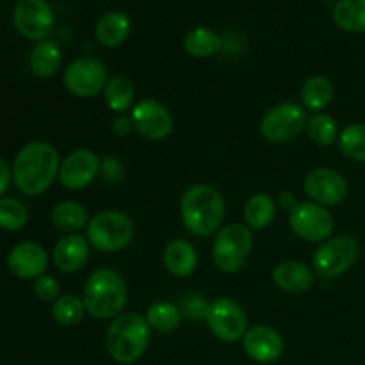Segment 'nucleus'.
Returning a JSON list of instances; mask_svg holds the SVG:
<instances>
[{"mask_svg": "<svg viewBox=\"0 0 365 365\" xmlns=\"http://www.w3.org/2000/svg\"><path fill=\"white\" fill-rule=\"evenodd\" d=\"M59 152L48 141H31L16 153L13 182L27 196L43 195L59 178Z\"/></svg>", "mask_w": 365, "mask_h": 365, "instance_id": "1", "label": "nucleus"}, {"mask_svg": "<svg viewBox=\"0 0 365 365\" xmlns=\"http://www.w3.org/2000/svg\"><path fill=\"white\" fill-rule=\"evenodd\" d=\"M227 203L223 195L209 184H195L180 198V217L185 230L195 237L217 234L225 223Z\"/></svg>", "mask_w": 365, "mask_h": 365, "instance_id": "2", "label": "nucleus"}, {"mask_svg": "<svg viewBox=\"0 0 365 365\" xmlns=\"http://www.w3.org/2000/svg\"><path fill=\"white\" fill-rule=\"evenodd\" d=\"M86 312L98 321H113L127 307L128 291L123 277L110 267H100L88 277L82 291Z\"/></svg>", "mask_w": 365, "mask_h": 365, "instance_id": "3", "label": "nucleus"}, {"mask_svg": "<svg viewBox=\"0 0 365 365\" xmlns=\"http://www.w3.org/2000/svg\"><path fill=\"white\" fill-rule=\"evenodd\" d=\"M152 339V327L145 316L123 312L107 328L106 348L116 364L130 365L145 355Z\"/></svg>", "mask_w": 365, "mask_h": 365, "instance_id": "4", "label": "nucleus"}, {"mask_svg": "<svg viewBox=\"0 0 365 365\" xmlns=\"http://www.w3.org/2000/svg\"><path fill=\"white\" fill-rule=\"evenodd\" d=\"M135 234L134 223L118 209H106L89 217L86 239L96 252L116 253L127 248Z\"/></svg>", "mask_w": 365, "mask_h": 365, "instance_id": "5", "label": "nucleus"}, {"mask_svg": "<svg viewBox=\"0 0 365 365\" xmlns=\"http://www.w3.org/2000/svg\"><path fill=\"white\" fill-rule=\"evenodd\" d=\"M252 250V228L242 223L223 225L212 242V262L220 273L234 274L242 269Z\"/></svg>", "mask_w": 365, "mask_h": 365, "instance_id": "6", "label": "nucleus"}, {"mask_svg": "<svg viewBox=\"0 0 365 365\" xmlns=\"http://www.w3.org/2000/svg\"><path fill=\"white\" fill-rule=\"evenodd\" d=\"M309 113L296 102H282L271 107L260 121V134L271 145L291 143L305 130Z\"/></svg>", "mask_w": 365, "mask_h": 365, "instance_id": "7", "label": "nucleus"}, {"mask_svg": "<svg viewBox=\"0 0 365 365\" xmlns=\"http://www.w3.org/2000/svg\"><path fill=\"white\" fill-rule=\"evenodd\" d=\"M359 259V242L351 235H335L321 242L312 255V269L323 280H334L351 269Z\"/></svg>", "mask_w": 365, "mask_h": 365, "instance_id": "8", "label": "nucleus"}, {"mask_svg": "<svg viewBox=\"0 0 365 365\" xmlns=\"http://www.w3.org/2000/svg\"><path fill=\"white\" fill-rule=\"evenodd\" d=\"M109 77L107 68L96 57H78L71 61L63 75V84L77 98H95L103 93Z\"/></svg>", "mask_w": 365, "mask_h": 365, "instance_id": "9", "label": "nucleus"}, {"mask_svg": "<svg viewBox=\"0 0 365 365\" xmlns=\"http://www.w3.org/2000/svg\"><path fill=\"white\" fill-rule=\"evenodd\" d=\"M205 324L217 341L234 342L242 341L248 331V316L237 302L230 298H217L210 302Z\"/></svg>", "mask_w": 365, "mask_h": 365, "instance_id": "10", "label": "nucleus"}, {"mask_svg": "<svg viewBox=\"0 0 365 365\" xmlns=\"http://www.w3.org/2000/svg\"><path fill=\"white\" fill-rule=\"evenodd\" d=\"M289 227L296 237L321 245L334 234L335 220L327 207L314 202H299L289 212Z\"/></svg>", "mask_w": 365, "mask_h": 365, "instance_id": "11", "label": "nucleus"}, {"mask_svg": "<svg viewBox=\"0 0 365 365\" xmlns=\"http://www.w3.org/2000/svg\"><path fill=\"white\" fill-rule=\"evenodd\" d=\"M134 130L150 141H163L173 132V114L166 103L155 98H145L132 107L130 113Z\"/></svg>", "mask_w": 365, "mask_h": 365, "instance_id": "12", "label": "nucleus"}, {"mask_svg": "<svg viewBox=\"0 0 365 365\" xmlns=\"http://www.w3.org/2000/svg\"><path fill=\"white\" fill-rule=\"evenodd\" d=\"M13 24L31 41H43L53 29V11L46 0H20L14 7Z\"/></svg>", "mask_w": 365, "mask_h": 365, "instance_id": "13", "label": "nucleus"}, {"mask_svg": "<svg viewBox=\"0 0 365 365\" xmlns=\"http://www.w3.org/2000/svg\"><path fill=\"white\" fill-rule=\"evenodd\" d=\"M100 168H102V159L93 150L78 148L61 160L57 180L68 191H82L98 178Z\"/></svg>", "mask_w": 365, "mask_h": 365, "instance_id": "14", "label": "nucleus"}, {"mask_svg": "<svg viewBox=\"0 0 365 365\" xmlns=\"http://www.w3.org/2000/svg\"><path fill=\"white\" fill-rule=\"evenodd\" d=\"M303 189L310 202L323 207H335L344 202L348 195V182L339 171L331 168H316L307 173L303 180Z\"/></svg>", "mask_w": 365, "mask_h": 365, "instance_id": "15", "label": "nucleus"}, {"mask_svg": "<svg viewBox=\"0 0 365 365\" xmlns=\"http://www.w3.org/2000/svg\"><path fill=\"white\" fill-rule=\"evenodd\" d=\"M7 267L20 280H36L48 267V253L34 241L18 242L7 255Z\"/></svg>", "mask_w": 365, "mask_h": 365, "instance_id": "16", "label": "nucleus"}, {"mask_svg": "<svg viewBox=\"0 0 365 365\" xmlns=\"http://www.w3.org/2000/svg\"><path fill=\"white\" fill-rule=\"evenodd\" d=\"M242 348L252 360L260 364L277 362L285 351V341L274 328L257 324L248 328L242 337Z\"/></svg>", "mask_w": 365, "mask_h": 365, "instance_id": "17", "label": "nucleus"}, {"mask_svg": "<svg viewBox=\"0 0 365 365\" xmlns=\"http://www.w3.org/2000/svg\"><path fill=\"white\" fill-rule=\"evenodd\" d=\"M89 248L86 235H63L53 246L52 260L61 273H77L88 264Z\"/></svg>", "mask_w": 365, "mask_h": 365, "instance_id": "18", "label": "nucleus"}, {"mask_svg": "<svg viewBox=\"0 0 365 365\" xmlns=\"http://www.w3.org/2000/svg\"><path fill=\"white\" fill-rule=\"evenodd\" d=\"M273 282L280 291L289 294H302L314 287L316 273L312 266H307L298 260H285L273 269Z\"/></svg>", "mask_w": 365, "mask_h": 365, "instance_id": "19", "label": "nucleus"}, {"mask_svg": "<svg viewBox=\"0 0 365 365\" xmlns=\"http://www.w3.org/2000/svg\"><path fill=\"white\" fill-rule=\"evenodd\" d=\"M163 262L168 273L175 278L191 277L198 266V252L184 239H173L163 252Z\"/></svg>", "mask_w": 365, "mask_h": 365, "instance_id": "20", "label": "nucleus"}, {"mask_svg": "<svg viewBox=\"0 0 365 365\" xmlns=\"http://www.w3.org/2000/svg\"><path fill=\"white\" fill-rule=\"evenodd\" d=\"M132 31L130 16L123 11H109L102 14L95 25V39L106 48L123 45Z\"/></svg>", "mask_w": 365, "mask_h": 365, "instance_id": "21", "label": "nucleus"}, {"mask_svg": "<svg viewBox=\"0 0 365 365\" xmlns=\"http://www.w3.org/2000/svg\"><path fill=\"white\" fill-rule=\"evenodd\" d=\"M63 63V52H61L59 43L53 39H43L38 41L29 56V66L32 73L39 78H48L59 71Z\"/></svg>", "mask_w": 365, "mask_h": 365, "instance_id": "22", "label": "nucleus"}, {"mask_svg": "<svg viewBox=\"0 0 365 365\" xmlns=\"http://www.w3.org/2000/svg\"><path fill=\"white\" fill-rule=\"evenodd\" d=\"M50 220H52V225L56 227V230H59L64 235L78 234L89 223L86 207L82 203L75 202V200H64V202L57 203L52 209Z\"/></svg>", "mask_w": 365, "mask_h": 365, "instance_id": "23", "label": "nucleus"}, {"mask_svg": "<svg viewBox=\"0 0 365 365\" xmlns=\"http://www.w3.org/2000/svg\"><path fill=\"white\" fill-rule=\"evenodd\" d=\"M335 89L330 78L323 77V75H314V77L307 78L299 91V98H302V106L305 107L307 113H323L331 102H334Z\"/></svg>", "mask_w": 365, "mask_h": 365, "instance_id": "24", "label": "nucleus"}, {"mask_svg": "<svg viewBox=\"0 0 365 365\" xmlns=\"http://www.w3.org/2000/svg\"><path fill=\"white\" fill-rule=\"evenodd\" d=\"M277 217V202L266 192H255L245 203L246 227L253 232H260L269 227Z\"/></svg>", "mask_w": 365, "mask_h": 365, "instance_id": "25", "label": "nucleus"}, {"mask_svg": "<svg viewBox=\"0 0 365 365\" xmlns=\"http://www.w3.org/2000/svg\"><path fill=\"white\" fill-rule=\"evenodd\" d=\"M103 98H106L107 107L120 116V114H125L134 106L135 88L130 78L123 77V75H116V77L109 78V82H107L106 89H103Z\"/></svg>", "mask_w": 365, "mask_h": 365, "instance_id": "26", "label": "nucleus"}, {"mask_svg": "<svg viewBox=\"0 0 365 365\" xmlns=\"http://www.w3.org/2000/svg\"><path fill=\"white\" fill-rule=\"evenodd\" d=\"M223 46L220 36L207 27H195L185 34L184 48L185 52L196 59H209L216 56Z\"/></svg>", "mask_w": 365, "mask_h": 365, "instance_id": "27", "label": "nucleus"}, {"mask_svg": "<svg viewBox=\"0 0 365 365\" xmlns=\"http://www.w3.org/2000/svg\"><path fill=\"white\" fill-rule=\"evenodd\" d=\"M331 16L342 31L362 34L365 32V0H339Z\"/></svg>", "mask_w": 365, "mask_h": 365, "instance_id": "28", "label": "nucleus"}, {"mask_svg": "<svg viewBox=\"0 0 365 365\" xmlns=\"http://www.w3.org/2000/svg\"><path fill=\"white\" fill-rule=\"evenodd\" d=\"M145 317L150 327H152V330L160 331V334H171L182 323L180 309H178V305L170 302H157L150 305Z\"/></svg>", "mask_w": 365, "mask_h": 365, "instance_id": "29", "label": "nucleus"}, {"mask_svg": "<svg viewBox=\"0 0 365 365\" xmlns=\"http://www.w3.org/2000/svg\"><path fill=\"white\" fill-rule=\"evenodd\" d=\"M307 135L310 141L317 146H330L335 141H339V125L330 114L327 113H314L309 116L305 127Z\"/></svg>", "mask_w": 365, "mask_h": 365, "instance_id": "30", "label": "nucleus"}, {"mask_svg": "<svg viewBox=\"0 0 365 365\" xmlns=\"http://www.w3.org/2000/svg\"><path fill=\"white\" fill-rule=\"evenodd\" d=\"M86 312L84 299L75 294H63L52 303V317L61 327H75Z\"/></svg>", "mask_w": 365, "mask_h": 365, "instance_id": "31", "label": "nucleus"}, {"mask_svg": "<svg viewBox=\"0 0 365 365\" xmlns=\"http://www.w3.org/2000/svg\"><path fill=\"white\" fill-rule=\"evenodd\" d=\"M337 143L342 155L356 163H365V123L348 125Z\"/></svg>", "mask_w": 365, "mask_h": 365, "instance_id": "32", "label": "nucleus"}, {"mask_svg": "<svg viewBox=\"0 0 365 365\" xmlns=\"http://www.w3.org/2000/svg\"><path fill=\"white\" fill-rule=\"evenodd\" d=\"M27 207L14 198H0V228L6 232H18L27 225Z\"/></svg>", "mask_w": 365, "mask_h": 365, "instance_id": "33", "label": "nucleus"}, {"mask_svg": "<svg viewBox=\"0 0 365 365\" xmlns=\"http://www.w3.org/2000/svg\"><path fill=\"white\" fill-rule=\"evenodd\" d=\"M209 305L205 296L200 292H187L182 296L178 309H180L182 317H187L191 321H205L207 312H209Z\"/></svg>", "mask_w": 365, "mask_h": 365, "instance_id": "34", "label": "nucleus"}, {"mask_svg": "<svg viewBox=\"0 0 365 365\" xmlns=\"http://www.w3.org/2000/svg\"><path fill=\"white\" fill-rule=\"evenodd\" d=\"M34 294L39 302L53 303L59 298V282L50 274H43V277L34 280Z\"/></svg>", "mask_w": 365, "mask_h": 365, "instance_id": "35", "label": "nucleus"}, {"mask_svg": "<svg viewBox=\"0 0 365 365\" xmlns=\"http://www.w3.org/2000/svg\"><path fill=\"white\" fill-rule=\"evenodd\" d=\"M100 175H102V178L107 182V184L114 185L118 184V182H121V178L125 177V168L118 159H114V157H107V159H102Z\"/></svg>", "mask_w": 365, "mask_h": 365, "instance_id": "36", "label": "nucleus"}, {"mask_svg": "<svg viewBox=\"0 0 365 365\" xmlns=\"http://www.w3.org/2000/svg\"><path fill=\"white\" fill-rule=\"evenodd\" d=\"M113 132L118 135V138H125V135L130 134L134 130V125H132L130 116H125V114H120V116L114 118L113 121Z\"/></svg>", "mask_w": 365, "mask_h": 365, "instance_id": "37", "label": "nucleus"}, {"mask_svg": "<svg viewBox=\"0 0 365 365\" xmlns=\"http://www.w3.org/2000/svg\"><path fill=\"white\" fill-rule=\"evenodd\" d=\"M11 182H13V168H9L6 159L0 157V198H2V195H6Z\"/></svg>", "mask_w": 365, "mask_h": 365, "instance_id": "38", "label": "nucleus"}, {"mask_svg": "<svg viewBox=\"0 0 365 365\" xmlns=\"http://www.w3.org/2000/svg\"><path fill=\"white\" fill-rule=\"evenodd\" d=\"M298 200H296V195L292 191H282L280 196H278V205L284 210L291 212L296 205H298Z\"/></svg>", "mask_w": 365, "mask_h": 365, "instance_id": "39", "label": "nucleus"}]
</instances>
